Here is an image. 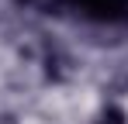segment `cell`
<instances>
[{
	"label": "cell",
	"instance_id": "6da1fadb",
	"mask_svg": "<svg viewBox=\"0 0 128 124\" xmlns=\"http://www.w3.org/2000/svg\"><path fill=\"white\" fill-rule=\"evenodd\" d=\"M90 124H128V107L121 100H104L90 114Z\"/></svg>",
	"mask_w": 128,
	"mask_h": 124
}]
</instances>
